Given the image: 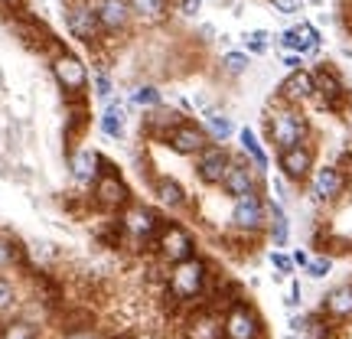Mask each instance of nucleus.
Returning a JSON list of instances; mask_svg holds the SVG:
<instances>
[{"label":"nucleus","instance_id":"1","mask_svg":"<svg viewBox=\"0 0 352 339\" xmlns=\"http://www.w3.org/2000/svg\"><path fill=\"white\" fill-rule=\"evenodd\" d=\"M215 274H219V271H212L206 258H189V261L173 264V271L166 274L170 297H173L176 303H196V300L206 303Z\"/></svg>","mask_w":352,"mask_h":339},{"label":"nucleus","instance_id":"2","mask_svg":"<svg viewBox=\"0 0 352 339\" xmlns=\"http://www.w3.org/2000/svg\"><path fill=\"white\" fill-rule=\"evenodd\" d=\"M267 206L271 202H264L261 193H248V196L235 199L232 202V228L248 239L267 232Z\"/></svg>","mask_w":352,"mask_h":339},{"label":"nucleus","instance_id":"3","mask_svg":"<svg viewBox=\"0 0 352 339\" xmlns=\"http://www.w3.org/2000/svg\"><path fill=\"white\" fill-rule=\"evenodd\" d=\"M310 199L316 206H336L342 199V193H346V176L340 173V166L333 164H320L314 166V173H310Z\"/></svg>","mask_w":352,"mask_h":339},{"label":"nucleus","instance_id":"4","mask_svg":"<svg viewBox=\"0 0 352 339\" xmlns=\"http://www.w3.org/2000/svg\"><path fill=\"white\" fill-rule=\"evenodd\" d=\"M183 339H226V314L199 303L183 323Z\"/></svg>","mask_w":352,"mask_h":339},{"label":"nucleus","instance_id":"5","mask_svg":"<svg viewBox=\"0 0 352 339\" xmlns=\"http://www.w3.org/2000/svg\"><path fill=\"white\" fill-rule=\"evenodd\" d=\"M157 252H160L164 261L179 264V261L196 258V241H192V235H189L183 226L170 222V226H164L160 228V235H157Z\"/></svg>","mask_w":352,"mask_h":339},{"label":"nucleus","instance_id":"6","mask_svg":"<svg viewBox=\"0 0 352 339\" xmlns=\"http://www.w3.org/2000/svg\"><path fill=\"white\" fill-rule=\"evenodd\" d=\"M232 164H235V157H232L226 147L209 144V147L196 157V176H199L206 186H222L228 170H232Z\"/></svg>","mask_w":352,"mask_h":339},{"label":"nucleus","instance_id":"7","mask_svg":"<svg viewBox=\"0 0 352 339\" xmlns=\"http://www.w3.org/2000/svg\"><path fill=\"white\" fill-rule=\"evenodd\" d=\"M127 196H131V193H127V183L118 176V170H101L98 179L91 183V199H95V206L108 209V212L124 209Z\"/></svg>","mask_w":352,"mask_h":339},{"label":"nucleus","instance_id":"8","mask_svg":"<svg viewBox=\"0 0 352 339\" xmlns=\"http://www.w3.org/2000/svg\"><path fill=\"white\" fill-rule=\"evenodd\" d=\"M277 166L290 183H307L316 166V153L310 144H294L287 151H277Z\"/></svg>","mask_w":352,"mask_h":339},{"label":"nucleus","instance_id":"9","mask_svg":"<svg viewBox=\"0 0 352 339\" xmlns=\"http://www.w3.org/2000/svg\"><path fill=\"white\" fill-rule=\"evenodd\" d=\"M121 228H124V235H131V239L138 241H147L153 239V235H160V219H157V212H153L151 206H140V202H131V206H124V212H121Z\"/></svg>","mask_w":352,"mask_h":339},{"label":"nucleus","instance_id":"10","mask_svg":"<svg viewBox=\"0 0 352 339\" xmlns=\"http://www.w3.org/2000/svg\"><path fill=\"white\" fill-rule=\"evenodd\" d=\"M261 316L248 300H239L226 310V339H261Z\"/></svg>","mask_w":352,"mask_h":339},{"label":"nucleus","instance_id":"11","mask_svg":"<svg viewBox=\"0 0 352 339\" xmlns=\"http://www.w3.org/2000/svg\"><path fill=\"white\" fill-rule=\"evenodd\" d=\"M170 151L183 153V157H199L209 144H212V138H209V131L199 124H192V121H183V124H176L173 131H170V138L164 140Z\"/></svg>","mask_w":352,"mask_h":339},{"label":"nucleus","instance_id":"12","mask_svg":"<svg viewBox=\"0 0 352 339\" xmlns=\"http://www.w3.org/2000/svg\"><path fill=\"white\" fill-rule=\"evenodd\" d=\"M320 316H327L329 323H352V281L346 284H336L333 290L323 294V303H320Z\"/></svg>","mask_w":352,"mask_h":339},{"label":"nucleus","instance_id":"13","mask_svg":"<svg viewBox=\"0 0 352 339\" xmlns=\"http://www.w3.org/2000/svg\"><path fill=\"white\" fill-rule=\"evenodd\" d=\"M65 23L69 30L76 33L78 39H95L98 36V13L88 7L85 0H76V3H69V10H65Z\"/></svg>","mask_w":352,"mask_h":339},{"label":"nucleus","instance_id":"14","mask_svg":"<svg viewBox=\"0 0 352 339\" xmlns=\"http://www.w3.org/2000/svg\"><path fill=\"white\" fill-rule=\"evenodd\" d=\"M52 72L59 78V85L69 88V91H82L85 88V65L78 63L76 56H59L52 63Z\"/></svg>","mask_w":352,"mask_h":339},{"label":"nucleus","instance_id":"15","mask_svg":"<svg viewBox=\"0 0 352 339\" xmlns=\"http://www.w3.org/2000/svg\"><path fill=\"white\" fill-rule=\"evenodd\" d=\"M98 23L108 26V30H121L127 23V17H131V0H98Z\"/></svg>","mask_w":352,"mask_h":339},{"label":"nucleus","instance_id":"16","mask_svg":"<svg viewBox=\"0 0 352 339\" xmlns=\"http://www.w3.org/2000/svg\"><path fill=\"white\" fill-rule=\"evenodd\" d=\"M153 196H157V202L166 206V209H179V206H186V189L179 186L173 176H160V179L153 183Z\"/></svg>","mask_w":352,"mask_h":339},{"label":"nucleus","instance_id":"17","mask_svg":"<svg viewBox=\"0 0 352 339\" xmlns=\"http://www.w3.org/2000/svg\"><path fill=\"white\" fill-rule=\"evenodd\" d=\"M72 176H76L78 183H95L98 179V153L78 151L72 157Z\"/></svg>","mask_w":352,"mask_h":339},{"label":"nucleus","instance_id":"18","mask_svg":"<svg viewBox=\"0 0 352 339\" xmlns=\"http://www.w3.org/2000/svg\"><path fill=\"white\" fill-rule=\"evenodd\" d=\"M101 131L108 138H124V114L118 105H108V111L101 114Z\"/></svg>","mask_w":352,"mask_h":339},{"label":"nucleus","instance_id":"19","mask_svg":"<svg viewBox=\"0 0 352 339\" xmlns=\"http://www.w3.org/2000/svg\"><path fill=\"white\" fill-rule=\"evenodd\" d=\"M0 339H39L33 323H26V320H13L7 327L0 329Z\"/></svg>","mask_w":352,"mask_h":339},{"label":"nucleus","instance_id":"20","mask_svg":"<svg viewBox=\"0 0 352 339\" xmlns=\"http://www.w3.org/2000/svg\"><path fill=\"white\" fill-rule=\"evenodd\" d=\"M206 131H209V138L226 140L228 134H232V121L222 118V114H209V118H206Z\"/></svg>","mask_w":352,"mask_h":339},{"label":"nucleus","instance_id":"21","mask_svg":"<svg viewBox=\"0 0 352 339\" xmlns=\"http://www.w3.org/2000/svg\"><path fill=\"white\" fill-rule=\"evenodd\" d=\"M131 7L140 13V17H160L166 10V0H131Z\"/></svg>","mask_w":352,"mask_h":339},{"label":"nucleus","instance_id":"22","mask_svg":"<svg viewBox=\"0 0 352 339\" xmlns=\"http://www.w3.org/2000/svg\"><path fill=\"white\" fill-rule=\"evenodd\" d=\"M13 303H16V290H13L10 281L0 277V314H10Z\"/></svg>","mask_w":352,"mask_h":339},{"label":"nucleus","instance_id":"23","mask_svg":"<svg viewBox=\"0 0 352 339\" xmlns=\"http://www.w3.org/2000/svg\"><path fill=\"white\" fill-rule=\"evenodd\" d=\"M20 248H16V245H13L10 239H0V267H7V264H16L20 261Z\"/></svg>","mask_w":352,"mask_h":339},{"label":"nucleus","instance_id":"24","mask_svg":"<svg viewBox=\"0 0 352 339\" xmlns=\"http://www.w3.org/2000/svg\"><path fill=\"white\" fill-rule=\"evenodd\" d=\"M329 264H333V261L323 254V258H314V261L307 264V271H310L314 277H323V274H329Z\"/></svg>","mask_w":352,"mask_h":339},{"label":"nucleus","instance_id":"25","mask_svg":"<svg viewBox=\"0 0 352 339\" xmlns=\"http://www.w3.org/2000/svg\"><path fill=\"white\" fill-rule=\"evenodd\" d=\"M138 105H160V91L157 88H140L138 95H134Z\"/></svg>","mask_w":352,"mask_h":339},{"label":"nucleus","instance_id":"26","mask_svg":"<svg viewBox=\"0 0 352 339\" xmlns=\"http://www.w3.org/2000/svg\"><path fill=\"white\" fill-rule=\"evenodd\" d=\"M95 91H98L101 98H111V78L104 76V72H98V76H95Z\"/></svg>","mask_w":352,"mask_h":339},{"label":"nucleus","instance_id":"27","mask_svg":"<svg viewBox=\"0 0 352 339\" xmlns=\"http://www.w3.org/2000/svg\"><path fill=\"white\" fill-rule=\"evenodd\" d=\"M340 20L346 23V33L352 36V0H340Z\"/></svg>","mask_w":352,"mask_h":339},{"label":"nucleus","instance_id":"28","mask_svg":"<svg viewBox=\"0 0 352 339\" xmlns=\"http://www.w3.org/2000/svg\"><path fill=\"white\" fill-rule=\"evenodd\" d=\"M271 264H274L277 271H284V274H290V271H294V261H290L287 254H280V252L271 254Z\"/></svg>","mask_w":352,"mask_h":339},{"label":"nucleus","instance_id":"29","mask_svg":"<svg viewBox=\"0 0 352 339\" xmlns=\"http://www.w3.org/2000/svg\"><path fill=\"white\" fill-rule=\"evenodd\" d=\"M226 65L232 72H241V69H245V59H241V56H226Z\"/></svg>","mask_w":352,"mask_h":339},{"label":"nucleus","instance_id":"30","mask_svg":"<svg viewBox=\"0 0 352 339\" xmlns=\"http://www.w3.org/2000/svg\"><path fill=\"white\" fill-rule=\"evenodd\" d=\"M131 339H157V336H151V333H144V336H131Z\"/></svg>","mask_w":352,"mask_h":339},{"label":"nucleus","instance_id":"31","mask_svg":"<svg viewBox=\"0 0 352 339\" xmlns=\"http://www.w3.org/2000/svg\"><path fill=\"white\" fill-rule=\"evenodd\" d=\"M111 339H131V336H111Z\"/></svg>","mask_w":352,"mask_h":339}]
</instances>
